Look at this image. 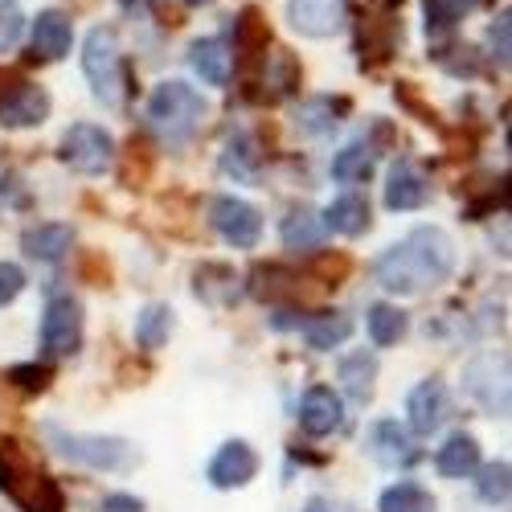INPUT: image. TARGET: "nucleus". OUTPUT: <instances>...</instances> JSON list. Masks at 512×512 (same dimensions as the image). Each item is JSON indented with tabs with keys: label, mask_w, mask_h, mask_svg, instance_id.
Returning a JSON list of instances; mask_svg holds the SVG:
<instances>
[{
	"label": "nucleus",
	"mask_w": 512,
	"mask_h": 512,
	"mask_svg": "<svg viewBox=\"0 0 512 512\" xmlns=\"http://www.w3.org/2000/svg\"><path fill=\"white\" fill-rule=\"evenodd\" d=\"M406 418H410V431L422 435V439H431L435 431H443V422L451 418V394H447V386L439 377L418 381V386L410 390Z\"/></svg>",
	"instance_id": "nucleus-10"
},
{
	"label": "nucleus",
	"mask_w": 512,
	"mask_h": 512,
	"mask_svg": "<svg viewBox=\"0 0 512 512\" xmlns=\"http://www.w3.org/2000/svg\"><path fill=\"white\" fill-rule=\"evenodd\" d=\"M103 512H144V500L127 496V492H111V496H103Z\"/></svg>",
	"instance_id": "nucleus-35"
},
{
	"label": "nucleus",
	"mask_w": 512,
	"mask_h": 512,
	"mask_svg": "<svg viewBox=\"0 0 512 512\" xmlns=\"http://www.w3.org/2000/svg\"><path fill=\"white\" fill-rule=\"evenodd\" d=\"M70 41H74V25H70L66 13H58V9L37 13V21H33V54L37 58H46V62L66 58Z\"/></svg>",
	"instance_id": "nucleus-16"
},
{
	"label": "nucleus",
	"mask_w": 512,
	"mask_h": 512,
	"mask_svg": "<svg viewBox=\"0 0 512 512\" xmlns=\"http://www.w3.org/2000/svg\"><path fill=\"white\" fill-rule=\"evenodd\" d=\"M488 50L500 66H508V17H496V25L488 29Z\"/></svg>",
	"instance_id": "nucleus-34"
},
{
	"label": "nucleus",
	"mask_w": 512,
	"mask_h": 512,
	"mask_svg": "<svg viewBox=\"0 0 512 512\" xmlns=\"http://www.w3.org/2000/svg\"><path fill=\"white\" fill-rule=\"evenodd\" d=\"M377 512H439L435 496L426 492L422 484H410V480H398L394 488L381 492L377 500Z\"/></svg>",
	"instance_id": "nucleus-26"
},
{
	"label": "nucleus",
	"mask_w": 512,
	"mask_h": 512,
	"mask_svg": "<svg viewBox=\"0 0 512 512\" xmlns=\"http://www.w3.org/2000/svg\"><path fill=\"white\" fill-rule=\"evenodd\" d=\"M336 111H345V103H332V99H308V103L295 107V127H300V132H308V136H324V132H332V127L340 123V119H336Z\"/></svg>",
	"instance_id": "nucleus-28"
},
{
	"label": "nucleus",
	"mask_w": 512,
	"mask_h": 512,
	"mask_svg": "<svg viewBox=\"0 0 512 512\" xmlns=\"http://www.w3.org/2000/svg\"><path fill=\"white\" fill-rule=\"evenodd\" d=\"M50 95L41 87H13L0 95V127H41L50 119Z\"/></svg>",
	"instance_id": "nucleus-14"
},
{
	"label": "nucleus",
	"mask_w": 512,
	"mask_h": 512,
	"mask_svg": "<svg viewBox=\"0 0 512 512\" xmlns=\"http://www.w3.org/2000/svg\"><path fill=\"white\" fill-rule=\"evenodd\" d=\"M185 5H193V9H201V5H213V0H185Z\"/></svg>",
	"instance_id": "nucleus-38"
},
{
	"label": "nucleus",
	"mask_w": 512,
	"mask_h": 512,
	"mask_svg": "<svg viewBox=\"0 0 512 512\" xmlns=\"http://www.w3.org/2000/svg\"><path fill=\"white\" fill-rule=\"evenodd\" d=\"M82 70H87V82L99 103L119 107L123 103V54H119V37L115 29H91L87 46H82Z\"/></svg>",
	"instance_id": "nucleus-4"
},
{
	"label": "nucleus",
	"mask_w": 512,
	"mask_h": 512,
	"mask_svg": "<svg viewBox=\"0 0 512 512\" xmlns=\"http://www.w3.org/2000/svg\"><path fill=\"white\" fill-rule=\"evenodd\" d=\"M168 336H173V308H168V304H148L136 316V345L156 353Z\"/></svg>",
	"instance_id": "nucleus-27"
},
{
	"label": "nucleus",
	"mask_w": 512,
	"mask_h": 512,
	"mask_svg": "<svg viewBox=\"0 0 512 512\" xmlns=\"http://www.w3.org/2000/svg\"><path fill=\"white\" fill-rule=\"evenodd\" d=\"M324 230L332 234H345V238H357L369 230V201L361 193H345V197H336L328 209H324Z\"/></svg>",
	"instance_id": "nucleus-20"
},
{
	"label": "nucleus",
	"mask_w": 512,
	"mask_h": 512,
	"mask_svg": "<svg viewBox=\"0 0 512 512\" xmlns=\"http://www.w3.org/2000/svg\"><path fill=\"white\" fill-rule=\"evenodd\" d=\"M259 451H254L246 439H230V443H222L218 447V455L209 459V467H205V480L213 484V488H222V492H230V488H246L254 476H259Z\"/></svg>",
	"instance_id": "nucleus-9"
},
{
	"label": "nucleus",
	"mask_w": 512,
	"mask_h": 512,
	"mask_svg": "<svg viewBox=\"0 0 512 512\" xmlns=\"http://www.w3.org/2000/svg\"><path fill=\"white\" fill-rule=\"evenodd\" d=\"M189 66L197 70L201 82H209V87H226L230 70H234V54H230V46L222 37H201L189 50Z\"/></svg>",
	"instance_id": "nucleus-17"
},
{
	"label": "nucleus",
	"mask_w": 512,
	"mask_h": 512,
	"mask_svg": "<svg viewBox=\"0 0 512 512\" xmlns=\"http://www.w3.org/2000/svg\"><path fill=\"white\" fill-rule=\"evenodd\" d=\"M476 472H480V480H476L480 500L484 504H508V463L496 459L488 467H476Z\"/></svg>",
	"instance_id": "nucleus-29"
},
{
	"label": "nucleus",
	"mask_w": 512,
	"mask_h": 512,
	"mask_svg": "<svg viewBox=\"0 0 512 512\" xmlns=\"http://www.w3.org/2000/svg\"><path fill=\"white\" fill-rule=\"evenodd\" d=\"M373 168H377V152H373V144H365V140H357V144H349V148H340V152L332 156V177H336V181H345V185H361V181H369V177H373Z\"/></svg>",
	"instance_id": "nucleus-23"
},
{
	"label": "nucleus",
	"mask_w": 512,
	"mask_h": 512,
	"mask_svg": "<svg viewBox=\"0 0 512 512\" xmlns=\"http://www.w3.org/2000/svg\"><path fill=\"white\" fill-rule=\"evenodd\" d=\"M365 451L381 463V467H410L418 459L414 451V439L406 435V426H398L394 418H381L369 426V435H365Z\"/></svg>",
	"instance_id": "nucleus-13"
},
{
	"label": "nucleus",
	"mask_w": 512,
	"mask_h": 512,
	"mask_svg": "<svg viewBox=\"0 0 512 512\" xmlns=\"http://www.w3.org/2000/svg\"><path fill=\"white\" fill-rule=\"evenodd\" d=\"M74 242V230L62 226V222H41V226H29L25 238H21V250L37 263H58L62 254L70 250Z\"/></svg>",
	"instance_id": "nucleus-19"
},
{
	"label": "nucleus",
	"mask_w": 512,
	"mask_h": 512,
	"mask_svg": "<svg viewBox=\"0 0 512 512\" xmlns=\"http://www.w3.org/2000/svg\"><path fill=\"white\" fill-rule=\"evenodd\" d=\"M426 201H431V185H426V177L418 173L410 160H398V164L390 168L386 205H390L394 213H410V209H422Z\"/></svg>",
	"instance_id": "nucleus-15"
},
{
	"label": "nucleus",
	"mask_w": 512,
	"mask_h": 512,
	"mask_svg": "<svg viewBox=\"0 0 512 512\" xmlns=\"http://www.w3.org/2000/svg\"><path fill=\"white\" fill-rule=\"evenodd\" d=\"M25 33V13L17 0H0V54H9Z\"/></svg>",
	"instance_id": "nucleus-31"
},
{
	"label": "nucleus",
	"mask_w": 512,
	"mask_h": 512,
	"mask_svg": "<svg viewBox=\"0 0 512 512\" xmlns=\"http://www.w3.org/2000/svg\"><path fill=\"white\" fill-rule=\"evenodd\" d=\"M476 0H426V29L431 33H443L451 29L463 13H472Z\"/></svg>",
	"instance_id": "nucleus-30"
},
{
	"label": "nucleus",
	"mask_w": 512,
	"mask_h": 512,
	"mask_svg": "<svg viewBox=\"0 0 512 512\" xmlns=\"http://www.w3.org/2000/svg\"><path fill=\"white\" fill-rule=\"evenodd\" d=\"M349 336H353V320H349L345 312H320V316H312V320L304 324V340H308L316 353L340 349Z\"/></svg>",
	"instance_id": "nucleus-22"
},
{
	"label": "nucleus",
	"mask_w": 512,
	"mask_h": 512,
	"mask_svg": "<svg viewBox=\"0 0 512 512\" xmlns=\"http://www.w3.org/2000/svg\"><path fill=\"white\" fill-rule=\"evenodd\" d=\"M58 156H62L66 168H74V173L99 177L115 160V140H111V132H103L99 123H74L70 132L62 136V152Z\"/></svg>",
	"instance_id": "nucleus-6"
},
{
	"label": "nucleus",
	"mask_w": 512,
	"mask_h": 512,
	"mask_svg": "<svg viewBox=\"0 0 512 512\" xmlns=\"http://www.w3.org/2000/svg\"><path fill=\"white\" fill-rule=\"evenodd\" d=\"M254 160H259V152H254L250 136H238V140L226 144L222 168H226V173H234V177H254Z\"/></svg>",
	"instance_id": "nucleus-32"
},
{
	"label": "nucleus",
	"mask_w": 512,
	"mask_h": 512,
	"mask_svg": "<svg viewBox=\"0 0 512 512\" xmlns=\"http://www.w3.org/2000/svg\"><path fill=\"white\" fill-rule=\"evenodd\" d=\"M340 422H345V402L332 386H312L300 402V426L304 435L312 439H328L332 431H340Z\"/></svg>",
	"instance_id": "nucleus-12"
},
{
	"label": "nucleus",
	"mask_w": 512,
	"mask_h": 512,
	"mask_svg": "<svg viewBox=\"0 0 512 512\" xmlns=\"http://www.w3.org/2000/svg\"><path fill=\"white\" fill-rule=\"evenodd\" d=\"M324 222L316 218L312 209H291L287 218H283V226H279V238H283V246L287 250H320L324 246Z\"/></svg>",
	"instance_id": "nucleus-21"
},
{
	"label": "nucleus",
	"mask_w": 512,
	"mask_h": 512,
	"mask_svg": "<svg viewBox=\"0 0 512 512\" xmlns=\"http://www.w3.org/2000/svg\"><path fill=\"white\" fill-rule=\"evenodd\" d=\"M82 349V304L74 295H54L41 312V353L46 357H74Z\"/></svg>",
	"instance_id": "nucleus-7"
},
{
	"label": "nucleus",
	"mask_w": 512,
	"mask_h": 512,
	"mask_svg": "<svg viewBox=\"0 0 512 512\" xmlns=\"http://www.w3.org/2000/svg\"><path fill=\"white\" fill-rule=\"evenodd\" d=\"M455 271V242L439 226H418L377 259L373 275L394 295H422Z\"/></svg>",
	"instance_id": "nucleus-1"
},
{
	"label": "nucleus",
	"mask_w": 512,
	"mask_h": 512,
	"mask_svg": "<svg viewBox=\"0 0 512 512\" xmlns=\"http://www.w3.org/2000/svg\"><path fill=\"white\" fill-rule=\"evenodd\" d=\"M123 9H127V13H136V9H148V0H123Z\"/></svg>",
	"instance_id": "nucleus-37"
},
{
	"label": "nucleus",
	"mask_w": 512,
	"mask_h": 512,
	"mask_svg": "<svg viewBox=\"0 0 512 512\" xmlns=\"http://www.w3.org/2000/svg\"><path fill=\"white\" fill-rule=\"evenodd\" d=\"M435 467H439V476H447V480H467V476H476V467H480V443H476V435L455 431V435L439 447Z\"/></svg>",
	"instance_id": "nucleus-18"
},
{
	"label": "nucleus",
	"mask_w": 512,
	"mask_h": 512,
	"mask_svg": "<svg viewBox=\"0 0 512 512\" xmlns=\"http://www.w3.org/2000/svg\"><path fill=\"white\" fill-rule=\"evenodd\" d=\"M46 439L62 459H70L78 467H91V472H132L140 463V451L115 435H82V431L46 426Z\"/></svg>",
	"instance_id": "nucleus-3"
},
{
	"label": "nucleus",
	"mask_w": 512,
	"mask_h": 512,
	"mask_svg": "<svg viewBox=\"0 0 512 512\" xmlns=\"http://www.w3.org/2000/svg\"><path fill=\"white\" fill-rule=\"evenodd\" d=\"M373 381H377V357L373 353H349L345 361H340V386H345L357 402L373 398Z\"/></svg>",
	"instance_id": "nucleus-25"
},
{
	"label": "nucleus",
	"mask_w": 512,
	"mask_h": 512,
	"mask_svg": "<svg viewBox=\"0 0 512 512\" xmlns=\"http://www.w3.org/2000/svg\"><path fill=\"white\" fill-rule=\"evenodd\" d=\"M365 328H369V340L377 349H390L406 336L410 320H406V312L398 304H373L369 316H365Z\"/></svg>",
	"instance_id": "nucleus-24"
},
{
	"label": "nucleus",
	"mask_w": 512,
	"mask_h": 512,
	"mask_svg": "<svg viewBox=\"0 0 512 512\" xmlns=\"http://www.w3.org/2000/svg\"><path fill=\"white\" fill-rule=\"evenodd\" d=\"M13 377H17V386H25V390H41V386H46V369H41V365H17Z\"/></svg>",
	"instance_id": "nucleus-36"
},
{
	"label": "nucleus",
	"mask_w": 512,
	"mask_h": 512,
	"mask_svg": "<svg viewBox=\"0 0 512 512\" xmlns=\"http://www.w3.org/2000/svg\"><path fill=\"white\" fill-rule=\"evenodd\" d=\"M25 291V271L17 263H0V308H9Z\"/></svg>",
	"instance_id": "nucleus-33"
},
{
	"label": "nucleus",
	"mask_w": 512,
	"mask_h": 512,
	"mask_svg": "<svg viewBox=\"0 0 512 512\" xmlns=\"http://www.w3.org/2000/svg\"><path fill=\"white\" fill-rule=\"evenodd\" d=\"M463 394L472 398L484 414H508V357L504 353H480L463 365Z\"/></svg>",
	"instance_id": "nucleus-5"
},
{
	"label": "nucleus",
	"mask_w": 512,
	"mask_h": 512,
	"mask_svg": "<svg viewBox=\"0 0 512 512\" xmlns=\"http://www.w3.org/2000/svg\"><path fill=\"white\" fill-rule=\"evenodd\" d=\"M205 115H209L205 95L197 87H189V82H181V78L160 82V87L148 95V127L173 148L185 144L197 132Z\"/></svg>",
	"instance_id": "nucleus-2"
},
{
	"label": "nucleus",
	"mask_w": 512,
	"mask_h": 512,
	"mask_svg": "<svg viewBox=\"0 0 512 512\" xmlns=\"http://www.w3.org/2000/svg\"><path fill=\"white\" fill-rule=\"evenodd\" d=\"M287 21L304 37H332L345 25V0H287Z\"/></svg>",
	"instance_id": "nucleus-11"
},
{
	"label": "nucleus",
	"mask_w": 512,
	"mask_h": 512,
	"mask_svg": "<svg viewBox=\"0 0 512 512\" xmlns=\"http://www.w3.org/2000/svg\"><path fill=\"white\" fill-rule=\"evenodd\" d=\"M209 222L238 250H254V246H259V238H263V213L254 209L250 201H242V197H213Z\"/></svg>",
	"instance_id": "nucleus-8"
}]
</instances>
